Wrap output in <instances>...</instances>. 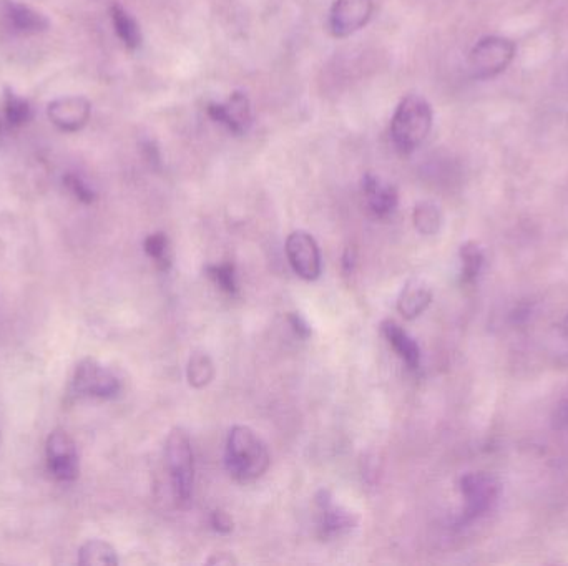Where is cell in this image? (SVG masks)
I'll use <instances>...</instances> for the list:
<instances>
[{
	"instance_id": "17",
	"label": "cell",
	"mask_w": 568,
	"mask_h": 566,
	"mask_svg": "<svg viewBox=\"0 0 568 566\" xmlns=\"http://www.w3.org/2000/svg\"><path fill=\"white\" fill-rule=\"evenodd\" d=\"M110 15H112L115 32H117L123 44L127 45L128 49H138L142 44V32H140L137 20L133 19L132 15L128 14L122 5L118 4H113L110 7Z\"/></svg>"
},
{
	"instance_id": "19",
	"label": "cell",
	"mask_w": 568,
	"mask_h": 566,
	"mask_svg": "<svg viewBox=\"0 0 568 566\" xmlns=\"http://www.w3.org/2000/svg\"><path fill=\"white\" fill-rule=\"evenodd\" d=\"M80 565H118L117 552L102 540H90L80 548Z\"/></svg>"
},
{
	"instance_id": "25",
	"label": "cell",
	"mask_w": 568,
	"mask_h": 566,
	"mask_svg": "<svg viewBox=\"0 0 568 566\" xmlns=\"http://www.w3.org/2000/svg\"><path fill=\"white\" fill-rule=\"evenodd\" d=\"M64 185L67 186L70 193H72L80 203H84V205H92L95 198H97L95 191L92 190L79 175H74V173H67V175L64 176Z\"/></svg>"
},
{
	"instance_id": "13",
	"label": "cell",
	"mask_w": 568,
	"mask_h": 566,
	"mask_svg": "<svg viewBox=\"0 0 568 566\" xmlns=\"http://www.w3.org/2000/svg\"><path fill=\"white\" fill-rule=\"evenodd\" d=\"M361 185H363L364 196L368 200L369 210L374 216L387 218L394 213L397 208V201H399L394 186L384 183L379 176L373 175V173H366Z\"/></svg>"
},
{
	"instance_id": "31",
	"label": "cell",
	"mask_w": 568,
	"mask_h": 566,
	"mask_svg": "<svg viewBox=\"0 0 568 566\" xmlns=\"http://www.w3.org/2000/svg\"><path fill=\"white\" fill-rule=\"evenodd\" d=\"M344 271H351L354 264V254L351 253V249L346 251V256H344Z\"/></svg>"
},
{
	"instance_id": "9",
	"label": "cell",
	"mask_w": 568,
	"mask_h": 566,
	"mask_svg": "<svg viewBox=\"0 0 568 566\" xmlns=\"http://www.w3.org/2000/svg\"><path fill=\"white\" fill-rule=\"evenodd\" d=\"M373 9V0H336L329 14V29L334 37H349L368 24Z\"/></svg>"
},
{
	"instance_id": "24",
	"label": "cell",
	"mask_w": 568,
	"mask_h": 566,
	"mask_svg": "<svg viewBox=\"0 0 568 566\" xmlns=\"http://www.w3.org/2000/svg\"><path fill=\"white\" fill-rule=\"evenodd\" d=\"M206 273L210 276L211 281H213L216 286H220V289H223L225 293H236L238 283H236V271L233 264H210V266H206Z\"/></svg>"
},
{
	"instance_id": "28",
	"label": "cell",
	"mask_w": 568,
	"mask_h": 566,
	"mask_svg": "<svg viewBox=\"0 0 568 566\" xmlns=\"http://www.w3.org/2000/svg\"><path fill=\"white\" fill-rule=\"evenodd\" d=\"M289 323L293 326L294 332L303 339H308L311 336V326L306 323V319L301 314L293 313L289 316Z\"/></svg>"
},
{
	"instance_id": "22",
	"label": "cell",
	"mask_w": 568,
	"mask_h": 566,
	"mask_svg": "<svg viewBox=\"0 0 568 566\" xmlns=\"http://www.w3.org/2000/svg\"><path fill=\"white\" fill-rule=\"evenodd\" d=\"M145 253L157 263L158 268L167 271L172 264V253H170V243H168L167 235L163 233H155L148 236L143 243Z\"/></svg>"
},
{
	"instance_id": "3",
	"label": "cell",
	"mask_w": 568,
	"mask_h": 566,
	"mask_svg": "<svg viewBox=\"0 0 568 566\" xmlns=\"http://www.w3.org/2000/svg\"><path fill=\"white\" fill-rule=\"evenodd\" d=\"M165 455H167V467L175 497L180 503L190 502L193 480H195V460L187 430L175 427L170 432Z\"/></svg>"
},
{
	"instance_id": "23",
	"label": "cell",
	"mask_w": 568,
	"mask_h": 566,
	"mask_svg": "<svg viewBox=\"0 0 568 566\" xmlns=\"http://www.w3.org/2000/svg\"><path fill=\"white\" fill-rule=\"evenodd\" d=\"M5 118L12 127H20L32 118V108L24 98H19L14 92H5Z\"/></svg>"
},
{
	"instance_id": "1",
	"label": "cell",
	"mask_w": 568,
	"mask_h": 566,
	"mask_svg": "<svg viewBox=\"0 0 568 566\" xmlns=\"http://www.w3.org/2000/svg\"><path fill=\"white\" fill-rule=\"evenodd\" d=\"M270 452L255 430L236 425L226 442V469L241 484L261 479L270 467Z\"/></svg>"
},
{
	"instance_id": "30",
	"label": "cell",
	"mask_w": 568,
	"mask_h": 566,
	"mask_svg": "<svg viewBox=\"0 0 568 566\" xmlns=\"http://www.w3.org/2000/svg\"><path fill=\"white\" fill-rule=\"evenodd\" d=\"M208 563L211 565H235V558L231 557L230 553H218L216 557L210 558Z\"/></svg>"
},
{
	"instance_id": "4",
	"label": "cell",
	"mask_w": 568,
	"mask_h": 566,
	"mask_svg": "<svg viewBox=\"0 0 568 566\" xmlns=\"http://www.w3.org/2000/svg\"><path fill=\"white\" fill-rule=\"evenodd\" d=\"M462 498H464V510L459 517V525L469 523L484 517L499 502L502 493V484L495 475L487 472H472L466 474L459 482Z\"/></svg>"
},
{
	"instance_id": "29",
	"label": "cell",
	"mask_w": 568,
	"mask_h": 566,
	"mask_svg": "<svg viewBox=\"0 0 568 566\" xmlns=\"http://www.w3.org/2000/svg\"><path fill=\"white\" fill-rule=\"evenodd\" d=\"M143 155L147 158L148 163H152V165H160V152H158V148L155 143H143Z\"/></svg>"
},
{
	"instance_id": "14",
	"label": "cell",
	"mask_w": 568,
	"mask_h": 566,
	"mask_svg": "<svg viewBox=\"0 0 568 566\" xmlns=\"http://www.w3.org/2000/svg\"><path fill=\"white\" fill-rule=\"evenodd\" d=\"M432 303V289L426 281L422 279H411L401 291V296L397 299V311L404 318L416 319L421 316L429 304Z\"/></svg>"
},
{
	"instance_id": "10",
	"label": "cell",
	"mask_w": 568,
	"mask_h": 566,
	"mask_svg": "<svg viewBox=\"0 0 568 566\" xmlns=\"http://www.w3.org/2000/svg\"><path fill=\"white\" fill-rule=\"evenodd\" d=\"M208 115L215 122L223 123L235 135H245L253 122L250 98L243 92H235L225 103H210Z\"/></svg>"
},
{
	"instance_id": "18",
	"label": "cell",
	"mask_w": 568,
	"mask_h": 566,
	"mask_svg": "<svg viewBox=\"0 0 568 566\" xmlns=\"http://www.w3.org/2000/svg\"><path fill=\"white\" fill-rule=\"evenodd\" d=\"M414 226L421 235L434 236L439 233L442 226L441 210L431 201H422L414 208Z\"/></svg>"
},
{
	"instance_id": "7",
	"label": "cell",
	"mask_w": 568,
	"mask_h": 566,
	"mask_svg": "<svg viewBox=\"0 0 568 566\" xmlns=\"http://www.w3.org/2000/svg\"><path fill=\"white\" fill-rule=\"evenodd\" d=\"M45 459L50 475L59 482H74L79 477V452L64 430H54L45 444Z\"/></svg>"
},
{
	"instance_id": "32",
	"label": "cell",
	"mask_w": 568,
	"mask_h": 566,
	"mask_svg": "<svg viewBox=\"0 0 568 566\" xmlns=\"http://www.w3.org/2000/svg\"><path fill=\"white\" fill-rule=\"evenodd\" d=\"M562 329H564V334L567 336L568 339V314L567 318L564 319V324H562Z\"/></svg>"
},
{
	"instance_id": "15",
	"label": "cell",
	"mask_w": 568,
	"mask_h": 566,
	"mask_svg": "<svg viewBox=\"0 0 568 566\" xmlns=\"http://www.w3.org/2000/svg\"><path fill=\"white\" fill-rule=\"evenodd\" d=\"M382 334L387 341L394 347V351L399 354L402 361L406 362L409 369H417L421 366V349L414 339L394 321H384L382 323Z\"/></svg>"
},
{
	"instance_id": "2",
	"label": "cell",
	"mask_w": 568,
	"mask_h": 566,
	"mask_svg": "<svg viewBox=\"0 0 568 566\" xmlns=\"http://www.w3.org/2000/svg\"><path fill=\"white\" fill-rule=\"evenodd\" d=\"M434 113L426 98L407 95L397 105L391 122V138L397 152L402 155L416 152L431 133Z\"/></svg>"
},
{
	"instance_id": "6",
	"label": "cell",
	"mask_w": 568,
	"mask_h": 566,
	"mask_svg": "<svg viewBox=\"0 0 568 566\" xmlns=\"http://www.w3.org/2000/svg\"><path fill=\"white\" fill-rule=\"evenodd\" d=\"M72 392L79 397L112 399L120 392V381L100 362L95 359H85L75 369Z\"/></svg>"
},
{
	"instance_id": "11",
	"label": "cell",
	"mask_w": 568,
	"mask_h": 566,
	"mask_svg": "<svg viewBox=\"0 0 568 566\" xmlns=\"http://www.w3.org/2000/svg\"><path fill=\"white\" fill-rule=\"evenodd\" d=\"M90 113H92V105L84 97L57 98L49 103V108H47L50 122L62 132L69 133L82 130L89 122Z\"/></svg>"
},
{
	"instance_id": "8",
	"label": "cell",
	"mask_w": 568,
	"mask_h": 566,
	"mask_svg": "<svg viewBox=\"0 0 568 566\" xmlns=\"http://www.w3.org/2000/svg\"><path fill=\"white\" fill-rule=\"evenodd\" d=\"M286 254L294 273L306 281H314L321 276V253L313 236L306 231H294L286 240Z\"/></svg>"
},
{
	"instance_id": "16",
	"label": "cell",
	"mask_w": 568,
	"mask_h": 566,
	"mask_svg": "<svg viewBox=\"0 0 568 566\" xmlns=\"http://www.w3.org/2000/svg\"><path fill=\"white\" fill-rule=\"evenodd\" d=\"M5 15L12 27L24 34H39L49 29V20L45 15L19 2H5Z\"/></svg>"
},
{
	"instance_id": "27",
	"label": "cell",
	"mask_w": 568,
	"mask_h": 566,
	"mask_svg": "<svg viewBox=\"0 0 568 566\" xmlns=\"http://www.w3.org/2000/svg\"><path fill=\"white\" fill-rule=\"evenodd\" d=\"M554 429L568 432V399L560 402L554 412Z\"/></svg>"
},
{
	"instance_id": "21",
	"label": "cell",
	"mask_w": 568,
	"mask_h": 566,
	"mask_svg": "<svg viewBox=\"0 0 568 566\" xmlns=\"http://www.w3.org/2000/svg\"><path fill=\"white\" fill-rule=\"evenodd\" d=\"M461 278L466 284L474 283L475 279L479 278L484 268L485 256L484 251L480 248L479 244L474 241L462 244L461 246Z\"/></svg>"
},
{
	"instance_id": "26",
	"label": "cell",
	"mask_w": 568,
	"mask_h": 566,
	"mask_svg": "<svg viewBox=\"0 0 568 566\" xmlns=\"http://www.w3.org/2000/svg\"><path fill=\"white\" fill-rule=\"evenodd\" d=\"M210 522L211 527L215 528L216 532L230 533L233 530V520L223 510H215V512L211 513Z\"/></svg>"
},
{
	"instance_id": "5",
	"label": "cell",
	"mask_w": 568,
	"mask_h": 566,
	"mask_svg": "<svg viewBox=\"0 0 568 566\" xmlns=\"http://www.w3.org/2000/svg\"><path fill=\"white\" fill-rule=\"evenodd\" d=\"M515 44L510 39L489 35L480 39L469 54V70L477 80L494 79L507 70L515 57Z\"/></svg>"
},
{
	"instance_id": "20",
	"label": "cell",
	"mask_w": 568,
	"mask_h": 566,
	"mask_svg": "<svg viewBox=\"0 0 568 566\" xmlns=\"http://www.w3.org/2000/svg\"><path fill=\"white\" fill-rule=\"evenodd\" d=\"M187 376L190 386L195 389L208 386L215 377V364L211 361V357L205 352H195L188 362Z\"/></svg>"
},
{
	"instance_id": "12",
	"label": "cell",
	"mask_w": 568,
	"mask_h": 566,
	"mask_svg": "<svg viewBox=\"0 0 568 566\" xmlns=\"http://www.w3.org/2000/svg\"><path fill=\"white\" fill-rule=\"evenodd\" d=\"M319 508L318 530L319 537L333 538L349 532L356 527L358 517L346 508L334 505L333 497L328 490H321L316 497Z\"/></svg>"
}]
</instances>
